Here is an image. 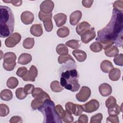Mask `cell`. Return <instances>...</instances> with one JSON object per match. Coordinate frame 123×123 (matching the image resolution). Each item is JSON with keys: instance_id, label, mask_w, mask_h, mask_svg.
<instances>
[{"instance_id": "6da1fadb", "label": "cell", "mask_w": 123, "mask_h": 123, "mask_svg": "<svg viewBox=\"0 0 123 123\" xmlns=\"http://www.w3.org/2000/svg\"><path fill=\"white\" fill-rule=\"evenodd\" d=\"M123 13L113 10L111 19L106 26L97 32L96 40L100 43L112 42L119 47L123 46Z\"/></svg>"}, {"instance_id": "7a4b0ae2", "label": "cell", "mask_w": 123, "mask_h": 123, "mask_svg": "<svg viewBox=\"0 0 123 123\" xmlns=\"http://www.w3.org/2000/svg\"><path fill=\"white\" fill-rule=\"evenodd\" d=\"M0 37L5 38L13 31L14 17L12 10L6 6L0 5Z\"/></svg>"}, {"instance_id": "3957f363", "label": "cell", "mask_w": 123, "mask_h": 123, "mask_svg": "<svg viewBox=\"0 0 123 123\" xmlns=\"http://www.w3.org/2000/svg\"><path fill=\"white\" fill-rule=\"evenodd\" d=\"M78 78V74L75 69L66 70L61 74L60 84L65 89L75 92L78 91L80 87Z\"/></svg>"}, {"instance_id": "277c9868", "label": "cell", "mask_w": 123, "mask_h": 123, "mask_svg": "<svg viewBox=\"0 0 123 123\" xmlns=\"http://www.w3.org/2000/svg\"><path fill=\"white\" fill-rule=\"evenodd\" d=\"M38 110L43 115L44 123H62V121L56 110L55 103L51 99L45 100Z\"/></svg>"}, {"instance_id": "5b68a950", "label": "cell", "mask_w": 123, "mask_h": 123, "mask_svg": "<svg viewBox=\"0 0 123 123\" xmlns=\"http://www.w3.org/2000/svg\"><path fill=\"white\" fill-rule=\"evenodd\" d=\"M65 111L70 114H74L78 116L82 114L83 111L82 105L73 103L72 102H68L65 105Z\"/></svg>"}, {"instance_id": "8992f818", "label": "cell", "mask_w": 123, "mask_h": 123, "mask_svg": "<svg viewBox=\"0 0 123 123\" xmlns=\"http://www.w3.org/2000/svg\"><path fill=\"white\" fill-rule=\"evenodd\" d=\"M21 40V35L17 32H15L11 35L5 40V45L8 48H13L18 44Z\"/></svg>"}, {"instance_id": "52a82bcc", "label": "cell", "mask_w": 123, "mask_h": 123, "mask_svg": "<svg viewBox=\"0 0 123 123\" xmlns=\"http://www.w3.org/2000/svg\"><path fill=\"white\" fill-rule=\"evenodd\" d=\"M91 91L89 87L86 86L81 87L79 92L76 94L75 98L76 99L80 102L86 101L90 97Z\"/></svg>"}, {"instance_id": "ba28073f", "label": "cell", "mask_w": 123, "mask_h": 123, "mask_svg": "<svg viewBox=\"0 0 123 123\" xmlns=\"http://www.w3.org/2000/svg\"><path fill=\"white\" fill-rule=\"evenodd\" d=\"M99 107V103L95 99H92L82 105L83 111L87 113H91L96 111L98 110Z\"/></svg>"}, {"instance_id": "9c48e42d", "label": "cell", "mask_w": 123, "mask_h": 123, "mask_svg": "<svg viewBox=\"0 0 123 123\" xmlns=\"http://www.w3.org/2000/svg\"><path fill=\"white\" fill-rule=\"evenodd\" d=\"M81 41L85 44H87L93 40L96 36V32L94 27H91L89 29L85 31L81 36Z\"/></svg>"}, {"instance_id": "30bf717a", "label": "cell", "mask_w": 123, "mask_h": 123, "mask_svg": "<svg viewBox=\"0 0 123 123\" xmlns=\"http://www.w3.org/2000/svg\"><path fill=\"white\" fill-rule=\"evenodd\" d=\"M37 74L38 71L37 68L35 65H32L30 67V69L27 71L26 74L22 78V79L25 81L34 82L35 81V79L37 77Z\"/></svg>"}, {"instance_id": "8fae6325", "label": "cell", "mask_w": 123, "mask_h": 123, "mask_svg": "<svg viewBox=\"0 0 123 123\" xmlns=\"http://www.w3.org/2000/svg\"><path fill=\"white\" fill-rule=\"evenodd\" d=\"M54 7V4L52 0H46L43 1L40 5V11L45 13H51Z\"/></svg>"}, {"instance_id": "7c38bea8", "label": "cell", "mask_w": 123, "mask_h": 123, "mask_svg": "<svg viewBox=\"0 0 123 123\" xmlns=\"http://www.w3.org/2000/svg\"><path fill=\"white\" fill-rule=\"evenodd\" d=\"M34 15L31 12L26 11L23 12L21 15V20L23 24L26 25H30L33 23Z\"/></svg>"}, {"instance_id": "4fadbf2b", "label": "cell", "mask_w": 123, "mask_h": 123, "mask_svg": "<svg viewBox=\"0 0 123 123\" xmlns=\"http://www.w3.org/2000/svg\"><path fill=\"white\" fill-rule=\"evenodd\" d=\"M32 96L34 98L50 99L49 94L40 87L35 88L32 92Z\"/></svg>"}, {"instance_id": "5bb4252c", "label": "cell", "mask_w": 123, "mask_h": 123, "mask_svg": "<svg viewBox=\"0 0 123 123\" xmlns=\"http://www.w3.org/2000/svg\"><path fill=\"white\" fill-rule=\"evenodd\" d=\"M98 91L103 97H107L112 93V87L108 84L104 83L101 84L98 87Z\"/></svg>"}, {"instance_id": "9a60e30c", "label": "cell", "mask_w": 123, "mask_h": 123, "mask_svg": "<svg viewBox=\"0 0 123 123\" xmlns=\"http://www.w3.org/2000/svg\"><path fill=\"white\" fill-rule=\"evenodd\" d=\"M82 13L80 11L77 10L73 12L70 16V23L72 25H75L82 18Z\"/></svg>"}, {"instance_id": "2e32d148", "label": "cell", "mask_w": 123, "mask_h": 123, "mask_svg": "<svg viewBox=\"0 0 123 123\" xmlns=\"http://www.w3.org/2000/svg\"><path fill=\"white\" fill-rule=\"evenodd\" d=\"M53 19L57 27H61L64 25L67 20V15L63 13H58L55 14Z\"/></svg>"}, {"instance_id": "e0dca14e", "label": "cell", "mask_w": 123, "mask_h": 123, "mask_svg": "<svg viewBox=\"0 0 123 123\" xmlns=\"http://www.w3.org/2000/svg\"><path fill=\"white\" fill-rule=\"evenodd\" d=\"M16 56L14 52H8L4 54L3 63L6 64H12L16 63Z\"/></svg>"}, {"instance_id": "ac0fdd59", "label": "cell", "mask_w": 123, "mask_h": 123, "mask_svg": "<svg viewBox=\"0 0 123 123\" xmlns=\"http://www.w3.org/2000/svg\"><path fill=\"white\" fill-rule=\"evenodd\" d=\"M91 28V25L87 22L84 21L78 24L75 28L76 33L81 36L83 33Z\"/></svg>"}, {"instance_id": "d6986e66", "label": "cell", "mask_w": 123, "mask_h": 123, "mask_svg": "<svg viewBox=\"0 0 123 123\" xmlns=\"http://www.w3.org/2000/svg\"><path fill=\"white\" fill-rule=\"evenodd\" d=\"M30 32L35 37H40L43 33L42 25L39 24L33 25L30 28Z\"/></svg>"}, {"instance_id": "ffe728a7", "label": "cell", "mask_w": 123, "mask_h": 123, "mask_svg": "<svg viewBox=\"0 0 123 123\" xmlns=\"http://www.w3.org/2000/svg\"><path fill=\"white\" fill-rule=\"evenodd\" d=\"M72 53L77 61L79 62H84L87 57L86 53L83 50L81 49H75L72 51Z\"/></svg>"}, {"instance_id": "44dd1931", "label": "cell", "mask_w": 123, "mask_h": 123, "mask_svg": "<svg viewBox=\"0 0 123 123\" xmlns=\"http://www.w3.org/2000/svg\"><path fill=\"white\" fill-rule=\"evenodd\" d=\"M32 59L31 54L27 53H23L19 57L18 63L22 65H26L29 63Z\"/></svg>"}, {"instance_id": "7402d4cb", "label": "cell", "mask_w": 123, "mask_h": 123, "mask_svg": "<svg viewBox=\"0 0 123 123\" xmlns=\"http://www.w3.org/2000/svg\"><path fill=\"white\" fill-rule=\"evenodd\" d=\"M109 73V78L111 81H117L120 79L121 77V71L117 68H113Z\"/></svg>"}, {"instance_id": "603a6c76", "label": "cell", "mask_w": 123, "mask_h": 123, "mask_svg": "<svg viewBox=\"0 0 123 123\" xmlns=\"http://www.w3.org/2000/svg\"><path fill=\"white\" fill-rule=\"evenodd\" d=\"M113 68V65L109 60H104L100 63V69L105 73H108Z\"/></svg>"}, {"instance_id": "cb8c5ba5", "label": "cell", "mask_w": 123, "mask_h": 123, "mask_svg": "<svg viewBox=\"0 0 123 123\" xmlns=\"http://www.w3.org/2000/svg\"><path fill=\"white\" fill-rule=\"evenodd\" d=\"M0 98L4 101H10L13 97V94L12 92L8 89H5L2 90L0 92Z\"/></svg>"}, {"instance_id": "d4e9b609", "label": "cell", "mask_w": 123, "mask_h": 123, "mask_svg": "<svg viewBox=\"0 0 123 123\" xmlns=\"http://www.w3.org/2000/svg\"><path fill=\"white\" fill-rule=\"evenodd\" d=\"M119 49L117 46H112L109 48L105 50V54L106 56L109 57H115L118 54Z\"/></svg>"}, {"instance_id": "484cf974", "label": "cell", "mask_w": 123, "mask_h": 123, "mask_svg": "<svg viewBox=\"0 0 123 123\" xmlns=\"http://www.w3.org/2000/svg\"><path fill=\"white\" fill-rule=\"evenodd\" d=\"M57 53L62 56L66 55L68 54L69 49L64 44H58L56 48Z\"/></svg>"}, {"instance_id": "4316f807", "label": "cell", "mask_w": 123, "mask_h": 123, "mask_svg": "<svg viewBox=\"0 0 123 123\" xmlns=\"http://www.w3.org/2000/svg\"><path fill=\"white\" fill-rule=\"evenodd\" d=\"M56 33L57 36L60 37L64 38L67 37L69 35L70 30L67 26H64L58 29Z\"/></svg>"}, {"instance_id": "83f0119b", "label": "cell", "mask_w": 123, "mask_h": 123, "mask_svg": "<svg viewBox=\"0 0 123 123\" xmlns=\"http://www.w3.org/2000/svg\"><path fill=\"white\" fill-rule=\"evenodd\" d=\"M47 99L44 98H34L31 103V107L34 110H38L43 105L44 101Z\"/></svg>"}, {"instance_id": "f1b7e54d", "label": "cell", "mask_w": 123, "mask_h": 123, "mask_svg": "<svg viewBox=\"0 0 123 123\" xmlns=\"http://www.w3.org/2000/svg\"><path fill=\"white\" fill-rule=\"evenodd\" d=\"M19 84L18 80L17 78L12 76L10 77L7 81L6 85L8 87L11 89H14Z\"/></svg>"}, {"instance_id": "f546056e", "label": "cell", "mask_w": 123, "mask_h": 123, "mask_svg": "<svg viewBox=\"0 0 123 123\" xmlns=\"http://www.w3.org/2000/svg\"><path fill=\"white\" fill-rule=\"evenodd\" d=\"M50 87L51 90L54 92H60L64 89L59 82L57 80L52 81L50 84Z\"/></svg>"}, {"instance_id": "4dcf8cb0", "label": "cell", "mask_w": 123, "mask_h": 123, "mask_svg": "<svg viewBox=\"0 0 123 123\" xmlns=\"http://www.w3.org/2000/svg\"><path fill=\"white\" fill-rule=\"evenodd\" d=\"M122 111L120 106L117 104L115 105L108 108V112L109 115H118Z\"/></svg>"}, {"instance_id": "1f68e13d", "label": "cell", "mask_w": 123, "mask_h": 123, "mask_svg": "<svg viewBox=\"0 0 123 123\" xmlns=\"http://www.w3.org/2000/svg\"><path fill=\"white\" fill-rule=\"evenodd\" d=\"M35 44L34 38L33 37H27L23 42V46L25 49H31L33 48Z\"/></svg>"}, {"instance_id": "d6a6232c", "label": "cell", "mask_w": 123, "mask_h": 123, "mask_svg": "<svg viewBox=\"0 0 123 123\" xmlns=\"http://www.w3.org/2000/svg\"><path fill=\"white\" fill-rule=\"evenodd\" d=\"M58 61L60 64L66 63L68 61H71L75 63L74 60L69 54H67L66 55H63V56L60 55V56H59L58 58Z\"/></svg>"}, {"instance_id": "836d02e7", "label": "cell", "mask_w": 123, "mask_h": 123, "mask_svg": "<svg viewBox=\"0 0 123 123\" xmlns=\"http://www.w3.org/2000/svg\"><path fill=\"white\" fill-rule=\"evenodd\" d=\"M38 16L40 20L42 21L43 23L45 22L52 21L51 18L52 16V13L51 12L47 14L42 12L41 11H39Z\"/></svg>"}, {"instance_id": "e575fe53", "label": "cell", "mask_w": 123, "mask_h": 123, "mask_svg": "<svg viewBox=\"0 0 123 123\" xmlns=\"http://www.w3.org/2000/svg\"><path fill=\"white\" fill-rule=\"evenodd\" d=\"M90 49L94 52H98L102 50V44L98 41L94 42L90 46Z\"/></svg>"}, {"instance_id": "d590c367", "label": "cell", "mask_w": 123, "mask_h": 123, "mask_svg": "<svg viewBox=\"0 0 123 123\" xmlns=\"http://www.w3.org/2000/svg\"><path fill=\"white\" fill-rule=\"evenodd\" d=\"M66 45L73 49H78L80 46V44L79 43V41L75 39H72L67 41L66 42Z\"/></svg>"}, {"instance_id": "8d00e7d4", "label": "cell", "mask_w": 123, "mask_h": 123, "mask_svg": "<svg viewBox=\"0 0 123 123\" xmlns=\"http://www.w3.org/2000/svg\"><path fill=\"white\" fill-rule=\"evenodd\" d=\"M15 95L18 99L22 100L25 99L27 95L25 93L24 91V88L19 87L17 88L15 91Z\"/></svg>"}, {"instance_id": "74e56055", "label": "cell", "mask_w": 123, "mask_h": 123, "mask_svg": "<svg viewBox=\"0 0 123 123\" xmlns=\"http://www.w3.org/2000/svg\"><path fill=\"white\" fill-rule=\"evenodd\" d=\"M10 112L9 107L5 104H0V116L1 117H5L7 116Z\"/></svg>"}, {"instance_id": "f35d334b", "label": "cell", "mask_w": 123, "mask_h": 123, "mask_svg": "<svg viewBox=\"0 0 123 123\" xmlns=\"http://www.w3.org/2000/svg\"><path fill=\"white\" fill-rule=\"evenodd\" d=\"M55 108H56V110L58 115H59L60 118L61 119V120H63V118L66 116L67 111H64V109H63L61 105H59V104L56 105L55 106Z\"/></svg>"}, {"instance_id": "ab89813d", "label": "cell", "mask_w": 123, "mask_h": 123, "mask_svg": "<svg viewBox=\"0 0 123 123\" xmlns=\"http://www.w3.org/2000/svg\"><path fill=\"white\" fill-rule=\"evenodd\" d=\"M103 118V115L101 113H98L90 118V123H100Z\"/></svg>"}, {"instance_id": "60d3db41", "label": "cell", "mask_w": 123, "mask_h": 123, "mask_svg": "<svg viewBox=\"0 0 123 123\" xmlns=\"http://www.w3.org/2000/svg\"><path fill=\"white\" fill-rule=\"evenodd\" d=\"M115 104H116V99L113 96H110L105 102V105L107 108H110Z\"/></svg>"}, {"instance_id": "b9f144b4", "label": "cell", "mask_w": 123, "mask_h": 123, "mask_svg": "<svg viewBox=\"0 0 123 123\" xmlns=\"http://www.w3.org/2000/svg\"><path fill=\"white\" fill-rule=\"evenodd\" d=\"M113 61L116 65L122 66L123 65V54L121 53L115 56L113 59Z\"/></svg>"}, {"instance_id": "7bdbcfd3", "label": "cell", "mask_w": 123, "mask_h": 123, "mask_svg": "<svg viewBox=\"0 0 123 123\" xmlns=\"http://www.w3.org/2000/svg\"><path fill=\"white\" fill-rule=\"evenodd\" d=\"M123 1L122 0L115 1L113 4V9L121 12H123Z\"/></svg>"}, {"instance_id": "ee69618b", "label": "cell", "mask_w": 123, "mask_h": 123, "mask_svg": "<svg viewBox=\"0 0 123 123\" xmlns=\"http://www.w3.org/2000/svg\"><path fill=\"white\" fill-rule=\"evenodd\" d=\"M27 71H28L27 70V68L25 67H24V66L20 67L18 68V69H17L16 74L19 77L23 78L26 74Z\"/></svg>"}, {"instance_id": "f6af8a7d", "label": "cell", "mask_w": 123, "mask_h": 123, "mask_svg": "<svg viewBox=\"0 0 123 123\" xmlns=\"http://www.w3.org/2000/svg\"><path fill=\"white\" fill-rule=\"evenodd\" d=\"M24 88V91H25V93L27 95H29L31 93H32V92H33V90L35 88V86L34 85L29 84H27V85H25Z\"/></svg>"}, {"instance_id": "bcb514c9", "label": "cell", "mask_w": 123, "mask_h": 123, "mask_svg": "<svg viewBox=\"0 0 123 123\" xmlns=\"http://www.w3.org/2000/svg\"><path fill=\"white\" fill-rule=\"evenodd\" d=\"M107 123H119V120L117 115H110L107 118Z\"/></svg>"}, {"instance_id": "7dc6e473", "label": "cell", "mask_w": 123, "mask_h": 123, "mask_svg": "<svg viewBox=\"0 0 123 123\" xmlns=\"http://www.w3.org/2000/svg\"><path fill=\"white\" fill-rule=\"evenodd\" d=\"M43 25H44L45 29L47 32H49L52 31L53 27V25L52 21L44 22Z\"/></svg>"}, {"instance_id": "c3c4849f", "label": "cell", "mask_w": 123, "mask_h": 123, "mask_svg": "<svg viewBox=\"0 0 123 123\" xmlns=\"http://www.w3.org/2000/svg\"><path fill=\"white\" fill-rule=\"evenodd\" d=\"M2 1L5 3H11L15 6H20L22 4L21 0H2Z\"/></svg>"}, {"instance_id": "681fc988", "label": "cell", "mask_w": 123, "mask_h": 123, "mask_svg": "<svg viewBox=\"0 0 123 123\" xmlns=\"http://www.w3.org/2000/svg\"><path fill=\"white\" fill-rule=\"evenodd\" d=\"M62 121L65 123H70L74 121V117L71 114H70L67 112L66 116L63 118Z\"/></svg>"}, {"instance_id": "f907efd6", "label": "cell", "mask_w": 123, "mask_h": 123, "mask_svg": "<svg viewBox=\"0 0 123 123\" xmlns=\"http://www.w3.org/2000/svg\"><path fill=\"white\" fill-rule=\"evenodd\" d=\"M10 123H23L22 118L18 116H14L11 118L10 120Z\"/></svg>"}, {"instance_id": "816d5d0a", "label": "cell", "mask_w": 123, "mask_h": 123, "mask_svg": "<svg viewBox=\"0 0 123 123\" xmlns=\"http://www.w3.org/2000/svg\"><path fill=\"white\" fill-rule=\"evenodd\" d=\"M88 117L86 114H81L78 119V123H87L88 122Z\"/></svg>"}, {"instance_id": "f5cc1de1", "label": "cell", "mask_w": 123, "mask_h": 123, "mask_svg": "<svg viewBox=\"0 0 123 123\" xmlns=\"http://www.w3.org/2000/svg\"><path fill=\"white\" fill-rule=\"evenodd\" d=\"M93 1V0H83L82 1V4L85 8H89L92 5Z\"/></svg>"}, {"instance_id": "db71d44e", "label": "cell", "mask_w": 123, "mask_h": 123, "mask_svg": "<svg viewBox=\"0 0 123 123\" xmlns=\"http://www.w3.org/2000/svg\"><path fill=\"white\" fill-rule=\"evenodd\" d=\"M16 63H14L12 64H6L3 63L2 65H3V68L5 70L8 71H11L14 69V67L16 66Z\"/></svg>"}]
</instances>
